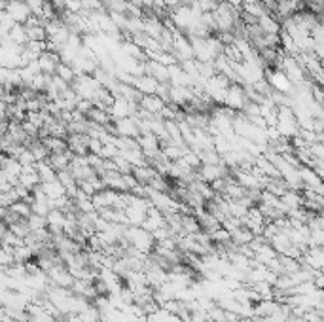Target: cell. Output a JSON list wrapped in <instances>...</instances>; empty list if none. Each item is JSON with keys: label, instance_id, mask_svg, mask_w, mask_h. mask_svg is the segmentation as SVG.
Listing matches in <instances>:
<instances>
[{"label": "cell", "instance_id": "obj_1", "mask_svg": "<svg viewBox=\"0 0 324 322\" xmlns=\"http://www.w3.org/2000/svg\"><path fill=\"white\" fill-rule=\"evenodd\" d=\"M250 101L248 97L245 95V89L241 84H231L228 89V97H226V102H224V106H228V108H233V110L241 112L245 108V104Z\"/></svg>", "mask_w": 324, "mask_h": 322}, {"label": "cell", "instance_id": "obj_31", "mask_svg": "<svg viewBox=\"0 0 324 322\" xmlns=\"http://www.w3.org/2000/svg\"><path fill=\"white\" fill-rule=\"evenodd\" d=\"M25 4L31 8V12L34 16H42V10H44V0H25Z\"/></svg>", "mask_w": 324, "mask_h": 322}, {"label": "cell", "instance_id": "obj_8", "mask_svg": "<svg viewBox=\"0 0 324 322\" xmlns=\"http://www.w3.org/2000/svg\"><path fill=\"white\" fill-rule=\"evenodd\" d=\"M158 86H159L158 80L148 76V74H144V76H137V82H135V87L144 95H156Z\"/></svg>", "mask_w": 324, "mask_h": 322}, {"label": "cell", "instance_id": "obj_15", "mask_svg": "<svg viewBox=\"0 0 324 322\" xmlns=\"http://www.w3.org/2000/svg\"><path fill=\"white\" fill-rule=\"evenodd\" d=\"M42 189L46 191V196L53 201V199H61V197L67 196V188L59 180H53V182H46L42 184Z\"/></svg>", "mask_w": 324, "mask_h": 322}, {"label": "cell", "instance_id": "obj_28", "mask_svg": "<svg viewBox=\"0 0 324 322\" xmlns=\"http://www.w3.org/2000/svg\"><path fill=\"white\" fill-rule=\"evenodd\" d=\"M119 154H121V150H119L114 142H108V144H104L103 154H101V156H103L104 159H114V157H118Z\"/></svg>", "mask_w": 324, "mask_h": 322}, {"label": "cell", "instance_id": "obj_19", "mask_svg": "<svg viewBox=\"0 0 324 322\" xmlns=\"http://www.w3.org/2000/svg\"><path fill=\"white\" fill-rule=\"evenodd\" d=\"M27 42H48L49 34L46 27H27Z\"/></svg>", "mask_w": 324, "mask_h": 322}, {"label": "cell", "instance_id": "obj_20", "mask_svg": "<svg viewBox=\"0 0 324 322\" xmlns=\"http://www.w3.org/2000/svg\"><path fill=\"white\" fill-rule=\"evenodd\" d=\"M252 239H254V233L246 228V226H241V228H237L235 231H231V241L235 244H239V246H241V244H248Z\"/></svg>", "mask_w": 324, "mask_h": 322}, {"label": "cell", "instance_id": "obj_30", "mask_svg": "<svg viewBox=\"0 0 324 322\" xmlns=\"http://www.w3.org/2000/svg\"><path fill=\"white\" fill-rule=\"evenodd\" d=\"M213 239H214V243H228V241H231V233H229L228 229L220 228L218 231H214L213 233Z\"/></svg>", "mask_w": 324, "mask_h": 322}, {"label": "cell", "instance_id": "obj_23", "mask_svg": "<svg viewBox=\"0 0 324 322\" xmlns=\"http://www.w3.org/2000/svg\"><path fill=\"white\" fill-rule=\"evenodd\" d=\"M27 222H29V226H31V231L46 229L49 226L48 216H42V214H36V212H32V216L31 218H27Z\"/></svg>", "mask_w": 324, "mask_h": 322}, {"label": "cell", "instance_id": "obj_5", "mask_svg": "<svg viewBox=\"0 0 324 322\" xmlns=\"http://www.w3.org/2000/svg\"><path fill=\"white\" fill-rule=\"evenodd\" d=\"M10 14V17L16 21V23H21L25 25L27 21H29V17L32 16L31 8L25 4V2H10L8 10H6Z\"/></svg>", "mask_w": 324, "mask_h": 322}, {"label": "cell", "instance_id": "obj_16", "mask_svg": "<svg viewBox=\"0 0 324 322\" xmlns=\"http://www.w3.org/2000/svg\"><path fill=\"white\" fill-rule=\"evenodd\" d=\"M87 119H91L93 123H97V125H103L106 127L108 123H112L114 119H112L110 112L108 110H103V108H99V106H93V110L87 114Z\"/></svg>", "mask_w": 324, "mask_h": 322}, {"label": "cell", "instance_id": "obj_22", "mask_svg": "<svg viewBox=\"0 0 324 322\" xmlns=\"http://www.w3.org/2000/svg\"><path fill=\"white\" fill-rule=\"evenodd\" d=\"M55 74L59 76V78H63L64 82H69V84H72L74 80L78 78V74H76V71H74V67H71V65H64V63H61L59 67H57Z\"/></svg>", "mask_w": 324, "mask_h": 322}, {"label": "cell", "instance_id": "obj_24", "mask_svg": "<svg viewBox=\"0 0 324 322\" xmlns=\"http://www.w3.org/2000/svg\"><path fill=\"white\" fill-rule=\"evenodd\" d=\"M10 38L14 40L16 44H19V46H23V44H27V29H25V25L17 23L12 31H10L8 34Z\"/></svg>", "mask_w": 324, "mask_h": 322}, {"label": "cell", "instance_id": "obj_27", "mask_svg": "<svg viewBox=\"0 0 324 322\" xmlns=\"http://www.w3.org/2000/svg\"><path fill=\"white\" fill-rule=\"evenodd\" d=\"M17 161L21 163L23 167H34L38 161H36V157H34V154H32L29 148H25L23 152H21V156L17 157Z\"/></svg>", "mask_w": 324, "mask_h": 322}, {"label": "cell", "instance_id": "obj_3", "mask_svg": "<svg viewBox=\"0 0 324 322\" xmlns=\"http://www.w3.org/2000/svg\"><path fill=\"white\" fill-rule=\"evenodd\" d=\"M116 129H118V137H131V139H139L141 137V129L137 123V118H123L116 121Z\"/></svg>", "mask_w": 324, "mask_h": 322}, {"label": "cell", "instance_id": "obj_7", "mask_svg": "<svg viewBox=\"0 0 324 322\" xmlns=\"http://www.w3.org/2000/svg\"><path fill=\"white\" fill-rule=\"evenodd\" d=\"M27 314H29V322H55L53 314L49 313L46 307L38 305V303H29L27 305Z\"/></svg>", "mask_w": 324, "mask_h": 322}, {"label": "cell", "instance_id": "obj_26", "mask_svg": "<svg viewBox=\"0 0 324 322\" xmlns=\"http://www.w3.org/2000/svg\"><path fill=\"white\" fill-rule=\"evenodd\" d=\"M182 159H184V161H186V165L191 167L193 171H199V169H201V165H203L201 157H199L198 154H196V152H191V150L188 152V154H186V156L182 157Z\"/></svg>", "mask_w": 324, "mask_h": 322}, {"label": "cell", "instance_id": "obj_12", "mask_svg": "<svg viewBox=\"0 0 324 322\" xmlns=\"http://www.w3.org/2000/svg\"><path fill=\"white\" fill-rule=\"evenodd\" d=\"M156 169L154 167H150V165H143V167H135V171H133V176L139 180V184L141 186H150L152 184V178L156 176Z\"/></svg>", "mask_w": 324, "mask_h": 322}, {"label": "cell", "instance_id": "obj_21", "mask_svg": "<svg viewBox=\"0 0 324 322\" xmlns=\"http://www.w3.org/2000/svg\"><path fill=\"white\" fill-rule=\"evenodd\" d=\"M46 146L51 150V154H67L69 152V141L64 139H55V137H48L44 139Z\"/></svg>", "mask_w": 324, "mask_h": 322}, {"label": "cell", "instance_id": "obj_9", "mask_svg": "<svg viewBox=\"0 0 324 322\" xmlns=\"http://www.w3.org/2000/svg\"><path fill=\"white\" fill-rule=\"evenodd\" d=\"M258 25H260L268 34H281V31H283L281 21H279V17H277L275 14H266V16H262Z\"/></svg>", "mask_w": 324, "mask_h": 322}, {"label": "cell", "instance_id": "obj_25", "mask_svg": "<svg viewBox=\"0 0 324 322\" xmlns=\"http://www.w3.org/2000/svg\"><path fill=\"white\" fill-rule=\"evenodd\" d=\"M57 180L61 182V184H63V186H64L67 189L78 184V180H76V176L72 174L71 169H64V171H61V173H57Z\"/></svg>", "mask_w": 324, "mask_h": 322}, {"label": "cell", "instance_id": "obj_6", "mask_svg": "<svg viewBox=\"0 0 324 322\" xmlns=\"http://www.w3.org/2000/svg\"><path fill=\"white\" fill-rule=\"evenodd\" d=\"M40 67H42V72H46V74H55L57 67L63 63L61 61V55L59 53H55V51H44L42 55H40L38 59Z\"/></svg>", "mask_w": 324, "mask_h": 322}, {"label": "cell", "instance_id": "obj_33", "mask_svg": "<svg viewBox=\"0 0 324 322\" xmlns=\"http://www.w3.org/2000/svg\"><path fill=\"white\" fill-rule=\"evenodd\" d=\"M64 8L69 10V12H72V14H80L82 12V0H67L64 2Z\"/></svg>", "mask_w": 324, "mask_h": 322}, {"label": "cell", "instance_id": "obj_34", "mask_svg": "<svg viewBox=\"0 0 324 322\" xmlns=\"http://www.w3.org/2000/svg\"><path fill=\"white\" fill-rule=\"evenodd\" d=\"M216 2H218V4H222V2H226V0H216Z\"/></svg>", "mask_w": 324, "mask_h": 322}, {"label": "cell", "instance_id": "obj_10", "mask_svg": "<svg viewBox=\"0 0 324 322\" xmlns=\"http://www.w3.org/2000/svg\"><path fill=\"white\" fill-rule=\"evenodd\" d=\"M298 12V4L292 0H279L277 2V12L275 16L279 17V21H285L288 17H292Z\"/></svg>", "mask_w": 324, "mask_h": 322}, {"label": "cell", "instance_id": "obj_2", "mask_svg": "<svg viewBox=\"0 0 324 322\" xmlns=\"http://www.w3.org/2000/svg\"><path fill=\"white\" fill-rule=\"evenodd\" d=\"M139 146L144 152L146 159H154L156 156L161 154V141H159L158 135L148 133V135H141L139 137Z\"/></svg>", "mask_w": 324, "mask_h": 322}, {"label": "cell", "instance_id": "obj_14", "mask_svg": "<svg viewBox=\"0 0 324 322\" xmlns=\"http://www.w3.org/2000/svg\"><path fill=\"white\" fill-rule=\"evenodd\" d=\"M254 167L260 171L264 176H283L281 174V171L277 169L271 161H269L268 157H264V156H260V157H256V161H254Z\"/></svg>", "mask_w": 324, "mask_h": 322}, {"label": "cell", "instance_id": "obj_4", "mask_svg": "<svg viewBox=\"0 0 324 322\" xmlns=\"http://www.w3.org/2000/svg\"><path fill=\"white\" fill-rule=\"evenodd\" d=\"M146 74L152 76V78H156L159 84H167V82H171V74H169V67L163 63H158V61H148L146 63Z\"/></svg>", "mask_w": 324, "mask_h": 322}, {"label": "cell", "instance_id": "obj_32", "mask_svg": "<svg viewBox=\"0 0 324 322\" xmlns=\"http://www.w3.org/2000/svg\"><path fill=\"white\" fill-rule=\"evenodd\" d=\"M239 16H241V19H243V23H245L246 27H250V25H258V21H260L258 17L252 16L250 12H246V10H243V8H241V14H239Z\"/></svg>", "mask_w": 324, "mask_h": 322}, {"label": "cell", "instance_id": "obj_11", "mask_svg": "<svg viewBox=\"0 0 324 322\" xmlns=\"http://www.w3.org/2000/svg\"><path fill=\"white\" fill-rule=\"evenodd\" d=\"M129 104H131V102L127 101L125 97L116 99V102H114V106H112V110H110L112 119H114V121H118V119L129 118V116H131V112H129Z\"/></svg>", "mask_w": 324, "mask_h": 322}, {"label": "cell", "instance_id": "obj_18", "mask_svg": "<svg viewBox=\"0 0 324 322\" xmlns=\"http://www.w3.org/2000/svg\"><path fill=\"white\" fill-rule=\"evenodd\" d=\"M36 171H38L40 178H42V184L57 180V171L49 165L48 161H38V163H36Z\"/></svg>", "mask_w": 324, "mask_h": 322}, {"label": "cell", "instance_id": "obj_29", "mask_svg": "<svg viewBox=\"0 0 324 322\" xmlns=\"http://www.w3.org/2000/svg\"><path fill=\"white\" fill-rule=\"evenodd\" d=\"M89 154H97V156H101L103 154V148H104V142L101 141V139H89Z\"/></svg>", "mask_w": 324, "mask_h": 322}, {"label": "cell", "instance_id": "obj_17", "mask_svg": "<svg viewBox=\"0 0 324 322\" xmlns=\"http://www.w3.org/2000/svg\"><path fill=\"white\" fill-rule=\"evenodd\" d=\"M277 256H279V252H277L275 248H273V246H271V244L268 243V244H264L260 250L254 254V260H256L258 264L269 266V264H271V262H273V260H275Z\"/></svg>", "mask_w": 324, "mask_h": 322}, {"label": "cell", "instance_id": "obj_13", "mask_svg": "<svg viewBox=\"0 0 324 322\" xmlns=\"http://www.w3.org/2000/svg\"><path fill=\"white\" fill-rule=\"evenodd\" d=\"M141 108L152 112V114H161V110L165 108V102L161 101L158 95H144L143 102H141Z\"/></svg>", "mask_w": 324, "mask_h": 322}]
</instances>
